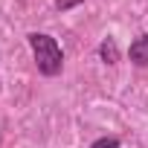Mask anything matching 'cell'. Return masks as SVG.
<instances>
[{
  "mask_svg": "<svg viewBox=\"0 0 148 148\" xmlns=\"http://www.w3.org/2000/svg\"><path fill=\"white\" fill-rule=\"evenodd\" d=\"M26 38H29V47H32L38 73L47 76V79L58 76L61 67H64V52H61V47L55 44V38H52V35H44V32H29Z\"/></svg>",
  "mask_w": 148,
  "mask_h": 148,
  "instance_id": "6da1fadb",
  "label": "cell"
},
{
  "mask_svg": "<svg viewBox=\"0 0 148 148\" xmlns=\"http://www.w3.org/2000/svg\"><path fill=\"white\" fill-rule=\"evenodd\" d=\"M128 55H131V61H134L136 67H148V35H139V38L131 44Z\"/></svg>",
  "mask_w": 148,
  "mask_h": 148,
  "instance_id": "7a4b0ae2",
  "label": "cell"
},
{
  "mask_svg": "<svg viewBox=\"0 0 148 148\" xmlns=\"http://www.w3.org/2000/svg\"><path fill=\"white\" fill-rule=\"evenodd\" d=\"M99 52H102V58H105L108 64H116V61H119V49H116V41H113V38H105L102 47H99Z\"/></svg>",
  "mask_w": 148,
  "mask_h": 148,
  "instance_id": "3957f363",
  "label": "cell"
},
{
  "mask_svg": "<svg viewBox=\"0 0 148 148\" xmlns=\"http://www.w3.org/2000/svg\"><path fill=\"white\" fill-rule=\"evenodd\" d=\"M90 148H122V145H119V139H113V136H102V139H96Z\"/></svg>",
  "mask_w": 148,
  "mask_h": 148,
  "instance_id": "277c9868",
  "label": "cell"
},
{
  "mask_svg": "<svg viewBox=\"0 0 148 148\" xmlns=\"http://www.w3.org/2000/svg\"><path fill=\"white\" fill-rule=\"evenodd\" d=\"M79 3H84V0H55V9H58V12H67V9L79 6Z\"/></svg>",
  "mask_w": 148,
  "mask_h": 148,
  "instance_id": "5b68a950",
  "label": "cell"
}]
</instances>
